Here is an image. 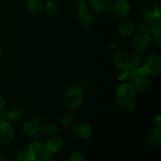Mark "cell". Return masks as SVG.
I'll list each match as a JSON object with an SVG mask.
<instances>
[{
	"label": "cell",
	"instance_id": "cell-18",
	"mask_svg": "<svg viewBox=\"0 0 161 161\" xmlns=\"http://www.w3.org/2000/svg\"><path fill=\"white\" fill-rule=\"evenodd\" d=\"M142 61L143 58L141 52L135 50V52H134L133 53H131V55L129 56L128 64H127V67L126 69H128V70H131V69L141 67Z\"/></svg>",
	"mask_w": 161,
	"mask_h": 161
},
{
	"label": "cell",
	"instance_id": "cell-32",
	"mask_svg": "<svg viewBox=\"0 0 161 161\" xmlns=\"http://www.w3.org/2000/svg\"><path fill=\"white\" fill-rule=\"evenodd\" d=\"M72 3H74V5L75 6H77L78 8H80L86 6V0H72Z\"/></svg>",
	"mask_w": 161,
	"mask_h": 161
},
{
	"label": "cell",
	"instance_id": "cell-19",
	"mask_svg": "<svg viewBox=\"0 0 161 161\" xmlns=\"http://www.w3.org/2000/svg\"><path fill=\"white\" fill-rule=\"evenodd\" d=\"M141 17L143 21L149 24H153L154 22H159L160 20L157 19L156 16L154 15V13L153 9H149L148 7H144L141 10Z\"/></svg>",
	"mask_w": 161,
	"mask_h": 161
},
{
	"label": "cell",
	"instance_id": "cell-31",
	"mask_svg": "<svg viewBox=\"0 0 161 161\" xmlns=\"http://www.w3.org/2000/svg\"><path fill=\"white\" fill-rule=\"evenodd\" d=\"M88 84H89V82H88V80L86 78H81L78 80L76 86H78L79 87L83 90V88L87 87Z\"/></svg>",
	"mask_w": 161,
	"mask_h": 161
},
{
	"label": "cell",
	"instance_id": "cell-17",
	"mask_svg": "<svg viewBox=\"0 0 161 161\" xmlns=\"http://www.w3.org/2000/svg\"><path fill=\"white\" fill-rule=\"evenodd\" d=\"M161 25L160 22H154L151 24L150 30H149V35L151 38V40L154 42V43L157 46H160L161 43Z\"/></svg>",
	"mask_w": 161,
	"mask_h": 161
},
{
	"label": "cell",
	"instance_id": "cell-1",
	"mask_svg": "<svg viewBox=\"0 0 161 161\" xmlns=\"http://www.w3.org/2000/svg\"><path fill=\"white\" fill-rule=\"evenodd\" d=\"M115 98L121 109L126 112L131 111L135 106L136 91L130 83H124L116 89Z\"/></svg>",
	"mask_w": 161,
	"mask_h": 161
},
{
	"label": "cell",
	"instance_id": "cell-30",
	"mask_svg": "<svg viewBox=\"0 0 161 161\" xmlns=\"http://www.w3.org/2000/svg\"><path fill=\"white\" fill-rule=\"evenodd\" d=\"M9 120V113L8 111L3 109H0V122H7Z\"/></svg>",
	"mask_w": 161,
	"mask_h": 161
},
{
	"label": "cell",
	"instance_id": "cell-8",
	"mask_svg": "<svg viewBox=\"0 0 161 161\" xmlns=\"http://www.w3.org/2000/svg\"><path fill=\"white\" fill-rule=\"evenodd\" d=\"M64 145V141L62 138L58 135L51 136L45 143H44V150L50 153H57L61 150Z\"/></svg>",
	"mask_w": 161,
	"mask_h": 161
},
{
	"label": "cell",
	"instance_id": "cell-2",
	"mask_svg": "<svg viewBox=\"0 0 161 161\" xmlns=\"http://www.w3.org/2000/svg\"><path fill=\"white\" fill-rule=\"evenodd\" d=\"M83 102V92L81 88L75 85L67 90L64 96V105L69 109H78L82 105Z\"/></svg>",
	"mask_w": 161,
	"mask_h": 161
},
{
	"label": "cell",
	"instance_id": "cell-28",
	"mask_svg": "<svg viewBox=\"0 0 161 161\" xmlns=\"http://www.w3.org/2000/svg\"><path fill=\"white\" fill-rule=\"evenodd\" d=\"M68 161H86L84 156L82 153L78 152H75L72 153L69 157V160Z\"/></svg>",
	"mask_w": 161,
	"mask_h": 161
},
{
	"label": "cell",
	"instance_id": "cell-29",
	"mask_svg": "<svg viewBox=\"0 0 161 161\" xmlns=\"http://www.w3.org/2000/svg\"><path fill=\"white\" fill-rule=\"evenodd\" d=\"M153 11L154 13V15L156 16L157 19L160 20V16H161V6L160 3L158 1H156L153 4Z\"/></svg>",
	"mask_w": 161,
	"mask_h": 161
},
{
	"label": "cell",
	"instance_id": "cell-13",
	"mask_svg": "<svg viewBox=\"0 0 161 161\" xmlns=\"http://www.w3.org/2000/svg\"><path fill=\"white\" fill-rule=\"evenodd\" d=\"M91 6L93 10L97 14H105L111 9L113 5L112 0H92Z\"/></svg>",
	"mask_w": 161,
	"mask_h": 161
},
{
	"label": "cell",
	"instance_id": "cell-12",
	"mask_svg": "<svg viewBox=\"0 0 161 161\" xmlns=\"http://www.w3.org/2000/svg\"><path fill=\"white\" fill-rule=\"evenodd\" d=\"M23 131L26 136L31 138H39L42 135V129L40 124H36L34 121L28 122L24 125Z\"/></svg>",
	"mask_w": 161,
	"mask_h": 161
},
{
	"label": "cell",
	"instance_id": "cell-15",
	"mask_svg": "<svg viewBox=\"0 0 161 161\" xmlns=\"http://www.w3.org/2000/svg\"><path fill=\"white\" fill-rule=\"evenodd\" d=\"M117 31L120 36L124 37H128L131 36L135 31V25L130 20L123 19L118 24Z\"/></svg>",
	"mask_w": 161,
	"mask_h": 161
},
{
	"label": "cell",
	"instance_id": "cell-21",
	"mask_svg": "<svg viewBox=\"0 0 161 161\" xmlns=\"http://www.w3.org/2000/svg\"><path fill=\"white\" fill-rule=\"evenodd\" d=\"M36 155H35L28 148H25L19 152L17 155V161H35Z\"/></svg>",
	"mask_w": 161,
	"mask_h": 161
},
{
	"label": "cell",
	"instance_id": "cell-34",
	"mask_svg": "<svg viewBox=\"0 0 161 161\" xmlns=\"http://www.w3.org/2000/svg\"><path fill=\"white\" fill-rule=\"evenodd\" d=\"M43 120H44L43 117H42V116H37V117H35V119H33L32 121H34V122H36V124H40L41 123H42Z\"/></svg>",
	"mask_w": 161,
	"mask_h": 161
},
{
	"label": "cell",
	"instance_id": "cell-25",
	"mask_svg": "<svg viewBox=\"0 0 161 161\" xmlns=\"http://www.w3.org/2000/svg\"><path fill=\"white\" fill-rule=\"evenodd\" d=\"M75 120V115L73 113H68V114L64 115L61 119V124L64 127H69V126L72 125Z\"/></svg>",
	"mask_w": 161,
	"mask_h": 161
},
{
	"label": "cell",
	"instance_id": "cell-23",
	"mask_svg": "<svg viewBox=\"0 0 161 161\" xmlns=\"http://www.w3.org/2000/svg\"><path fill=\"white\" fill-rule=\"evenodd\" d=\"M28 148L35 155L37 156L38 154H39L44 150V143H42L40 141H38V140H35V141L30 142Z\"/></svg>",
	"mask_w": 161,
	"mask_h": 161
},
{
	"label": "cell",
	"instance_id": "cell-39",
	"mask_svg": "<svg viewBox=\"0 0 161 161\" xmlns=\"http://www.w3.org/2000/svg\"><path fill=\"white\" fill-rule=\"evenodd\" d=\"M86 1H87V2H89V3H91V2L92 1V0H86Z\"/></svg>",
	"mask_w": 161,
	"mask_h": 161
},
{
	"label": "cell",
	"instance_id": "cell-9",
	"mask_svg": "<svg viewBox=\"0 0 161 161\" xmlns=\"http://www.w3.org/2000/svg\"><path fill=\"white\" fill-rule=\"evenodd\" d=\"M72 131L77 138L80 139H88L92 135V128L86 123H77L74 124Z\"/></svg>",
	"mask_w": 161,
	"mask_h": 161
},
{
	"label": "cell",
	"instance_id": "cell-16",
	"mask_svg": "<svg viewBox=\"0 0 161 161\" xmlns=\"http://www.w3.org/2000/svg\"><path fill=\"white\" fill-rule=\"evenodd\" d=\"M43 8L44 4L42 0H27L26 9L31 14L38 15L41 14Z\"/></svg>",
	"mask_w": 161,
	"mask_h": 161
},
{
	"label": "cell",
	"instance_id": "cell-38",
	"mask_svg": "<svg viewBox=\"0 0 161 161\" xmlns=\"http://www.w3.org/2000/svg\"><path fill=\"white\" fill-rule=\"evenodd\" d=\"M147 1H149V2H156V1H158V0H147Z\"/></svg>",
	"mask_w": 161,
	"mask_h": 161
},
{
	"label": "cell",
	"instance_id": "cell-27",
	"mask_svg": "<svg viewBox=\"0 0 161 161\" xmlns=\"http://www.w3.org/2000/svg\"><path fill=\"white\" fill-rule=\"evenodd\" d=\"M150 25L151 24L146 23L145 21L141 22V23H139L137 25V29H138V31L139 32L147 33V34H149V30H150Z\"/></svg>",
	"mask_w": 161,
	"mask_h": 161
},
{
	"label": "cell",
	"instance_id": "cell-36",
	"mask_svg": "<svg viewBox=\"0 0 161 161\" xmlns=\"http://www.w3.org/2000/svg\"><path fill=\"white\" fill-rule=\"evenodd\" d=\"M0 161H9L7 157L4 155L3 153H0Z\"/></svg>",
	"mask_w": 161,
	"mask_h": 161
},
{
	"label": "cell",
	"instance_id": "cell-33",
	"mask_svg": "<svg viewBox=\"0 0 161 161\" xmlns=\"http://www.w3.org/2000/svg\"><path fill=\"white\" fill-rule=\"evenodd\" d=\"M6 105V100L2 95H0V109H3Z\"/></svg>",
	"mask_w": 161,
	"mask_h": 161
},
{
	"label": "cell",
	"instance_id": "cell-6",
	"mask_svg": "<svg viewBox=\"0 0 161 161\" xmlns=\"http://www.w3.org/2000/svg\"><path fill=\"white\" fill-rule=\"evenodd\" d=\"M14 138V129L8 122H0V146L10 144Z\"/></svg>",
	"mask_w": 161,
	"mask_h": 161
},
{
	"label": "cell",
	"instance_id": "cell-10",
	"mask_svg": "<svg viewBox=\"0 0 161 161\" xmlns=\"http://www.w3.org/2000/svg\"><path fill=\"white\" fill-rule=\"evenodd\" d=\"M161 143L160 128L156 127L148 136L144 142V146L148 149H153L157 146H160Z\"/></svg>",
	"mask_w": 161,
	"mask_h": 161
},
{
	"label": "cell",
	"instance_id": "cell-37",
	"mask_svg": "<svg viewBox=\"0 0 161 161\" xmlns=\"http://www.w3.org/2000/svg\"><path fill=\"white\" fill-rule=\"evenodd\" d=\"M2 53H3V49H2L1 45H0V56L2 55Z\"/></svg>",
	"mask_w": 161,
	"mask_h": 161
},
{
	"label": "cell",
	"instance_id": "cell-4",
	"mask_svg": "<svg viewBox=\"0 0 161 161\" xmlns=\"http://www.w3.org/2000/svg\"><path fill=\"white\" fill-rule=\"evenodd\" d=\"M130 5L126 0H116L111 6V15L116 20H121L130 12Z\"/></svg>",
	"mask_w": 161,
	"mask_h": 161
},
{
	"label": "cell",
	"instance_id": "cell-22",
	"mask_svg": "<svg viewBox=\"0 0 161 161\" xmlns=\"http://www.w3.org/2000/svg\"><path fill=\"white\" fill-rule=\"evenodd\" d=\"M41 129H42V134L48 137H51L57 135L58 130H59L58 127L55 124H51V123L43 124L42 126H41Z\"/></svg>",
	"mask_w": 161,
	"mask_h": 161
},
{
	"label": "cell",
	"instance_id": "cell-20",
	"mask_svg": "<svg viewBox=\"0 0 161 161\" xmlns=\"http://www.w3.org/2000/svg\"><path fill=\"white\" fill-rule=\"evenodd\" d=\"M43 9L47 14L50 17H54L58 14L59 11V6L54 0H48L44 5Z\"/></svg>",
	"mask_w": 161,
	"mask_h": 161
},
{
	"label": "cell",
	"instance_id": "cell-24",
	"mask_svg": "<svg viewBox=\"0 0 161 161\" xmlns=\"http://www.w3.org/2000/svg\"><path fill=\"white\" fill-rule=\"evenodd\" d=\"M8 113H9V119L12 121L19 120L24 116L23 110L19 108H12L10 111H8Z\"/></svg>",
	"mask_w": 161,
	"mask_h": 161
},
{
	"label": "cell",
	"instance_id": "cell-14",
	"mask_svg": "<svg viewBox=\"0 0 161 161\" xmlns=\"http://www.w3.org/2000/svg\"><path fill=\"white\" fill-rule=\"evenodd\" d=\"M136 92H144L150 86V80L146 75H141L130 82Z\"/></svg>",
	"mask_w": 161,
	"mask_h": 161
},
{
	"label": "cell",
	"instance_id": "cell-3",
	"mask_svg": "<svg viewBox=\"0 0 161 161\" xmlns=\"http://www.w3.org/2000/svg\"><path fill=\"white\" fill-rule=\"evenodd\" d=\"M143 69L146 74L156 75L160 73L161 70V57L158 53H153L148 57Z\"/></svg>",
	"mask_w": 161,
	"mask_h": 161
},
{
	"label": "cell",
	"instance_id": "cell-35",
	"mask_svg": "<svg viewBox=\"0 0 161 161\" xmlns=\"http://www.w3.org/2000/svg\"><path fill=\"white\" fill-rule=\"evenodd\" d=\"M155 124H156V126H157L156 127H159V128H160V116H157V117L156 118Z\"/></svg>",
	"mask_w": 161,
	"mask_h": 161
},
{
	"label": "cell",
	"instance_id": "cell-11",
	"mask_svg": "<svg viewBox=\"0 0 161 161\" xmlns=\"http://www.w3.org/2000/svg\"><path fill=\"white\" fill-rule=\"evenodd\" d=\"M129 55L125 50H118L113 55V62L115 66L120 70H124L127 67Z\"/></svg>",
	"mask_w": 161,
	"mask_h": 161
},
{
	"label": "cell",
	"instance_id": "cell-7",
	"mask_svg": "<svg viewBox=\"0 0 161 161\" xmlns=\"http://www.w3.org/2000/svg\"><path fill=\"white\" fill-rule=\"evenodd\" d=\"M151 38L149 34L138 32L135 35L132 41V46L136 51L142 52L146 50L151 44Z\"/></svg>",
	"mask_w": 161,
	"mask_h": 161
},
{
	"label": "cell",
	"instance_id": "cell-26",
	"mask_svg": "<svg viewBox=\"0 0 161 161\" xmlns=\"http://www.w3.org/2000/svg\"><path fill=\"white\" fill-rule=\"evenodd\" d=\"M35 161H54V160H53V154L43 150L42 153L36 156Z\"/></svg>",
	"mask_w": 161,
	"mask_h": 161
},
{
	"label": "cell",
	"instance_id": "cell-5",
	"mask_svg": "<svg viewBox=\"0 0 161 161\" xmlns=\"http://www.w3.org/2000/svg\"><path fill=\"white\" fill-rule=\"evenodd\" d=\"M79 23L83 28H90L94 21V15L92 9L86 6L79 8L77 13Z\"/></svg>",
	"mask_w": 161,
	"mask_h": 161
}]
</instances>
